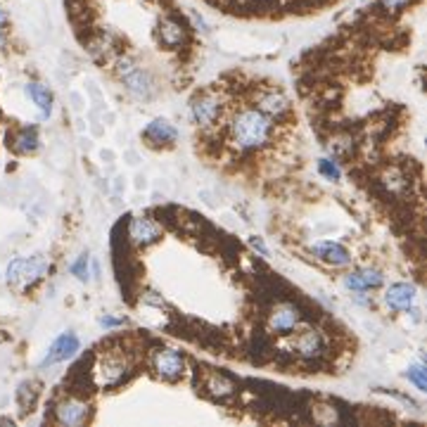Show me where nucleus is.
<instances>
[{
    "mask_svg": "<svg viewBox=\"0 0 427 427\" xmlns=\"http://www.w3.org/2000/svg\"><path fill=\"white\" fill-rule=\"evenodd\" d=\"M416 295H418L416 285L394 283L385 292V304L392 311H409V309H413V304H416Z\"/></svg>",
    "mask_w": 427,
    "mask_h": 427,
    "instance_id": "nucleus-12",
    "label": "nucleus"
},
{
    "mask_svg": "<svg viewBox=\"0 0 427 427\" xmlns=\"http://www.w3.org/2000/svg\"><path fill=\"white\" fill-rule=\"evenodd\" d=\"M152 371L161 380H178L185 373V359L183 354H178L176 349H159L152 356Z\"/></svg>",
    "mask_w": 427,
    "mask_h": 427,
    "instance_id": "nucleus-6",
    "label": "nucleus"
},
{
    "mask_svg": "<svg viewBox=\"0 0 427 427\" xmlns=\"http://www.w3.org/2000/svg\"><path fill=\"white\" fill-rule=\"evenodd\" d=\"M252 247H254V249H259V252H261V254H264V256H266V254H268V252H266V247H264V242H261V240H256V237H252Z\"/></svg>",
    "mask_w": 427,
    "mask_h": 427,
    "instance_id": "nucleus-27",
    "label": "nucleus"
},
{
    "mask_svg": "<svg viewBox=\"0 0 427 427\" xmlns=\"http://www.w3.org/2000/svg\"><path fill=\"white\" fill-rule=\"evenodd\" d=\"M15 150L17 152H34L38 150V133L36 128H22L17 135H15Z\"/></svg>",
    "mask_w": 427,
    "mask_h": 427,
    "instance_id": "nucleus-20",
    "label": "nucleus"
},
{
    "mask_svg": "<svg viewBox=\"0 0 427 427\" xmlns=\"http://www.w3.org/2000/svg\"><path fill=\"white\" fill-rule=\"evenodd\" d=\"M128 371H131V364H128V359L124 354L105 352L98 359V364H95L93 375H95L98 387H116L126 380Z\"/></svg>",
    "mask_w": 427,
    "mask_h": 427,
    "instance_id": "nucleus-4",
    "label": "nucleus"
},
{
    "mask_svg": "<svg viewBox=\"0 0 427 427\" xmlns=\"http://www.w3.org/2000/svg\"><path fill=\"white\" fill-rule=\"evenodd\" d=\"M128 237H131V242L138 245V247H150V245L159 242L161 228L152 221V218L135 216V218H131V223H128Z\"/></svg>",
    "mask_w": 427,
    "mask_h": 427,
    "instance_id": "nucleus-11",
    "label": "nucleus"
},
{
    "mask_svg": "<svg viewBox=\"0 0 427 427\" xmlns=\"http://www.w3.org/2000/svg\"><path fill=\"white\" fill-rule=\"evenodd\" d=\"M157 31H159L161 45H166V48H171V50H176L185 43V29L180 27V22H176V19H171V17L161 19Z\"/></svg>",
    "mask_w": 427,
    "mask_h": 427,
    "instance_id": "nucleus-17",
    "label": "nucleus"
},
{
    "mask_svg": "<svg viewBox=\"0 0 427 427\" xmlns=\"http://www.w3.org/2000/svg\"><path fill=\"white\" fill-rule=\"evenodd\" d=\"M100 323H102L105 328H119V326H124V321L112 318V316H105V318H100Z\"/></svg>",
    "mask_w": 427,
    "mask_h": 427,
    "instance_id": "nucleus-25",
    "label": "nucleus"
},
{
    "mask_svg": "<svg viewBox=\"0 0 427 427\" xmlns=\"http://www.w3.org/2000/svg\"><path fill=\"white\" fill-rule=\"evenodd\" d=\"M299 323H302V314L292 304H280V307H276L273 314L268 316V330L273 335H290L292 330L299 328Z\"/></svg>",
    "mask_w": 427,
    "mask_h": 427,
    "instance_id": "nucleus-10",
    "label": "nucleus"
},
{
    "mask_svg": "<svg viewBox=\"0 0 427 427\" xmlns=\"http://www.w3.org/2000/svg\"><path fill=\"white\" fill-rule=\"evenodd\" d=\"M190 17H192V22H195V27H197L199 31H206V24H204L202 17H197L195 12H190Z\"/></svg>",
    "mask_w": 427,
    "mask_h": 427,
    "instance_id": "nucleus-26",
    "label": "nucleus"
},
{
    "mask_svg": "<svg viewBox=\"0 0 427 427\" xmlns=\"http://www.w3.org/2000/svg\"><path fill=\"white\" fill-rule=\"evenodd\" d=\"M292 349L307 361L321 359V356L326 354V338H323L318 330L307 328V330H302V333H297L292 338Z\"/></svg>",
    "mask_w": 427,
    "mask_h": 427,
    "instance_id": "nucleus-9",
    "label": "nucleus"
},
{
    "mask_svg": "<svg viewBox=\"0 0 427 427\" xmlns=\"http://www.w3.org/2000/svg\"><path fill=\"white\" fill-rule=\"evenodd\" d=\"M88 416H90V404L83 399H76V397L62 399L60 404L55 406V420L67 427L83 425L88 420Z\"/></svg>",
    "mask_w": 427,
    "mask_h": 427,
    "instance_id": "nucleus-7",
    "label": "nucleus"
},
{
    "mask_svg": "<svg viewBox=\"0 0 427 427\" xmlns=\"http://www.w3.org/2000/svg\"><path fill=\"white\" fill-rule=\"evenodd\" d=\"M221 98L216 93H204V95H197L190 105V116L197 126L202 128H209L216 124V119L221 116Z\"/></svg>",
    "mask_w": 427,
    "mask_h": 427,
    "instance_id": "nucleus-5",
    "label": "nucleus"
},
{
    "mask_svg": "<svg viewBox=\"0 0 427 427\" xmlns=\"http://www.w3.org/2000/svg\"><path fill=\"white\" fill-rule=\"evenodd\" d=\"M0 24H5V12L0 10Z\"/></svg>",
    "mask_w": 427,
    "mask_h": 427,
    "instance_id": "nucleus-28",
    "label": "nucleus"
},
{
    "mask_svg": "<svg viewBox=\"0 0 427 427\" xmlns=\"http://www.w3.org/2000/svg\"><path fill=\"white\" fill-rule=\"evenodd\" d=\"M48 271H50V259L45 254L22 256L10 261L8 271H5V278H8V285H12V287H29V285L41 280Z\"/></svg>",
    "mask_w": 427,
    "mask_h": 427,
    "instance_id": "nucleus-2",
    "label": "nucleus"
},
{
    "mask_svg": "<svg viewBox=\"0 0 427 427\" xmlns=\"http://www.w3.org/2000/svg\"><path fill=\"white\" fill-rule=\"evenodd\" d=\"M79 349H81V342L74 333H62L60 338L50 345L48 354H45V359L41 361V366L48 368V366H55V364H64V361L74 359Z\"/></svg>",
    "mask_w": 427,
    "mask_h": 427,
    "instance_id": "nucleus-8",
    "label": "nucleus"
},
{
    "mask_svg": "<svg viewBox=\"0 0 427 427\" xmlns=\"http://www.w3.org/2000/svg\"><path fill=\"white\" fill-rule=\"evenodd\" d=\"M406 378H409L411 383L416 385L420 392H427V371H425V366H423V364L411 366L409 371H406Z\"/></svg>",
    "mask_w": 427,
    "mask_h": 427,
    "instance_id": "nucleus-21",
    "label": "nucleus"
},
{
    "mask_svg": "<svg viewBox=\"0 0 427 427\" xmlns=\"http://www.w3.org/2000/svg\"><path fill=\"white\" fill-rule=\"evenodd\" d=\"M142 135H145V140L150 145H171V142H176L178 131L169 119H154L147 124Z\"/></svg>",
    "mask_w": 427,
    "mask_h": 427,
    "instance_id": "nucleus-15",
    "label": "nucleus"
},
{
    "mask_svg": "<svg viewBox=\"0 0 427 427\" xmlns=\"http://www.w3.org/2000/svg\"><path fill=\"white\" fill-rule=\"evenodd\" d=\"M116 74H119V79L124 81L128 93L135 95L138 100H150L154 95L152 76L147 74L145 69H140L133 60H128V57L119 60V64H116Z\"/></svg>",
    "mask_w": 427,
    "mask_h": 427,
    "instance_id": "nucleus-3",
    "label": "nucleus"
},
{
    "mask_svg": "<svg viewBox=\"0 0 427 427\" xmlns=\"http://www.w3.org/2000/svg\"><path fill=\"white\" fill-rule=\"evenodd\" d=\"M318 171L328 180H340L342 178V171H340V166H338V161H335V159H321L318 161Z\"/></svg>",
    "mask_w": 427,
    "mask_h": 427,
    "instance_id": "nucleus-22",
    "label": "nucleus"
},
{
    "mask_svg": "<svg viewBox=\"0 0 427 427\" xmlns=\"http://www.w3.org/2000/svg\"><path fill=\"white\" fill-rule=\"evenodd\" d=\"M409 3H411V0H380L383 10H387V12H401Z\"/></svg>",
    "mask_w": 427,
    "mask_h": 427,
    "instance_id": "nucleus-24",
    "label": "nucleus"
},
{
    "mask_svg": "<svg viewBox=\"0 0 427 427\" xmlns=\"http://www.w3.org/2000/svg\"><path fill=\"white\" fill-rule=\"evenodd\" d=\"M27 93L29 98L34 100V105L41 109V116H50V112H53V93L48 90V86L31 81L27 83Z\"/></svg>",
    "mask_w": 427,
    "mask_h": 427,
    "instance_id": "nucleus-19",
    "label": "nucleus"
},
{
    "mask_svg": "<svg viewBox=\"0 0 427 427\" xmlns=\"http://www.w3.org/2000/svg\"><path fill=\"white\" fill-rule=\"evenodd\" d=\"M385 278L378 268H359L345 276V287L354 290V292H366V290H378L383 287Z\"/></svg>",
    "mask_w": 427,
    "mask_h": 427,
    "instance_id": "nucleus-13",
    "label": "nucleus"
},
{
    "mask_svg": "<svg viewBox=\"0 0 427 427\" xmlns=\"http://www.w3.org/2000/svg\"><path fill=\"white\" fill-rule=\"evenodd\" d=\"M271 119L259 109H242L233 116L230 121V135L237 150H259L271 138Z\"/></svg>",
    "mask_w": 427,
    "mask_h": 427,
    "instance_id": "nucleus-1",
    "label": "nucleus"
},
{
    "mask_svg": "<svg viewBox=\"0 0 427 427\" xmlns=\"http://www.w3.org/2000/svg\"><path fill=\"white\" fill-rule=\"evenodd\" d=\"M311 252L316 254V259L330 264V266H349V264H352V254H349V249L342 247L340 242H318L314 245Z\"/></svg>",
    "mask_w": 427,
    "mask_h": 427,
    "instance_id": "nucleus-14",
    "label": "nucleus"
},
{
    "mask_svg": "<svg viewBox=\"0 0 427 427\" xmlns=\"http://www.w3.org/2000/svg\"><path fill=\"white\" fill-rule=\"evenodd\" d=\"M204 390L209 397L214 399H228L235 394V385L230 383L225 375H218V373H206L204 378Z\"/></svg>",
    "mask_w": 427,
    "mask_h": 427,
    "instance_id": "nucleus-18",
    "label": "nucleus"
},
{
    "mask_svg": "<svg viewBox=\"0 0 427 427\" xmlns=\"http://www.w3.org/2000/svg\"><path fill=\"white\" fill-rule=\"evenodd\" d=\"M256 109L259 112H264L268 116V119H280L283 114H287L290 109V102L285 98L283 93H278V90H266V93L259 95L256 100Z\"/></svg>",
    "mask_w": 427,
    "mask_h": 427,
    "instance_id": "nucleus-16",
    "label": "nucleus"
},
{
    "mask_svg": "<svg viewBox=\"0 0 427 427\" xmlns=\"http://www.w3.org/2000/svg\"><path fill=\"white\" fill-rule=\"evenodd\" d=\"M71 273L79 278V280H88V254H81L71 264Z\"/></svg>",
    "mask_w": 427,
    "mask_h": 427,
    "instance_id": "nucleus-23",
    "label": "nucleus"
}]
</instances>
